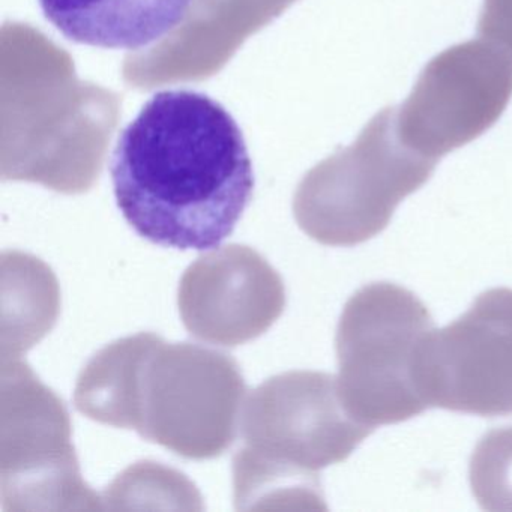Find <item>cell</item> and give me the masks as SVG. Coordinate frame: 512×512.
Segmentation results:
<instances>
[{"mask_svg":"<svg viewBox=\"0 0 512 512\" xmlns=\"http://www.w3.org/2000/svg\"><path fill=\"white\" fill-rule=\"evenodd\" d=\"M122 215L163 247H220L254 193L244 133L229 110L203 92L152 95L122 130L110 160Z\"/></svg>","mask_w":512,"mask_h":512,"instance_id":"obj_1","label":"cell"},{"mask_svg":"<svg viewBox=\"0 0 512 512\" xmlns=\"http://www.w3.org/2000/svg\"><path fill=\"white\" fill-rule=\"evenodd\" d=\"M437 163L404 143L397 107H385L349 149L305 179L295 200L296 220L319 244H364L388 227L406 197L427 184Z\"/></svg>","mask_w":512,"mask_h":512,"instance_id":"obj_5","label":"cell"},{"mask_svg":"<svg viewBox=\"0 0 512 512\" xmlns=\"http://www.w3.org/2000/svg\"><path fill=\"white\" fill-rule=\"evenodd\" d=\"M433 331L424 302L397 284H368L347 301L335 335L337 380L358 421L376 428L430 409L421 370Z\"/></svg>","mask_w":512,"mask_h":512,"instance_id":"obj_4","label":"cell"},{"mask_svg":"<svg viewBox=\"0 0 512 512\" xmlns=\"http://www.w3.org/2000/svg\"><path fill=\"white\" fill-rule=\"evenodd\" d=\"M469 481L484 511L512 512V427L481 437L470 457Z\"/></svg>","mask_w":512,"mask_h":512,"instance_id":"obj_11","label":"cell"},{"mask_svg":"<svg viewBox=\"0 0 512 512\" xmlns=\"http://www.w3.org/2000/svg\"><path fill=\"white\" fill-rule=\"evenodd\" d=\"M421 380L430 407L482 418L512 416V290H487L463 316L434 329Z\"/></svg>","mask_w":512,"mask_h":512,"instance_id":"obj_8","label":"cell"},{"mask_svg":"<svg viewBox=\"0 0 512 512\" xmlns=\"http://www.w3.org/2000/svg\"><path fill=\"white\" fill-rule=\"evenodd\" d=\"M0 391L5 511L101 509L80 475L64 401L19 358L2 362Z\"/></svg>","mask_w":512,"mask_h":512,"instance_id":"obj_6","label":"cell"},{"mask_svg":"<svg viewBox=\"0 0 512 512\" xmlns=\"http://www.w3.org/2000/svg\"><path fill=\"white\" fill-rule=\"evenodd\" d=\"M478 35L512 61V0H484Z\"/></svg>","mask_w":512,"mask_h":512,"instance_id":"obj_12","label":"cell"},{"mask_svg":"<svg viewBox=\"0 0 512 512\" xmlns=\"http://www.w3.org/2000/svg\"><path fill=\"white\" fill-rule=\"evenodd\" d=\"M244 446L233 458L235 505L266 508L269 500H301L325 509L319 472L343 463L374 428L344 404L337 377L290 371L257 386L242 406Z\"/></svg>","mask_w":512,"mask_h":512,"instance_id":"obj_3","label":"cell"},{"mask_svg":"<svg viewBox=\"0 0 512 512\" xmlns=\"http://www.w3.org/2000/svg\"><path fill=\"white\" fill-rule=\"evenodd\" d=\"M67 40L107 50H137L164 40L187 19L194 0H38Z\"/></svg>","mask_w":512,"mask_h":512,"instance_id":"obj_10","label":"cell"},{"mask_svg":"<svg viewBox=\"0 0 512 512\" xmlns=\"http://www.w3.org/2000/svg\"><path fill=\"white\" fill-rule=\"evenodd\" d=\"M244 398L229 355L151 332L100 350L74 391L77 410L92 421L137 431L190 460L220 457L232 445Z\"/></svg>","mask_w":512,"mask_h":512,"instance_id":"obj_2","label":"cell"},{"mask_svg":"<svg viewBox=\"0 0 512 512\" xmlns=\"http://www.w3.org/2000/svg\"><path fill=\"white\" fill-rule=\"evenodd\" d=\"M512 98V61L487 41L455 44L434 56L397 107L401 139L440 161L502 118Z\"/></svg>","mask_w":512,"mask_h":512,"instance_id":"obj_7","label":"cell"},{"mask_svg":"<svg viewBox=\"0 0 512 512\" xmlns=\"http://www.w3.org/2000/svg\"><path fill=\"white\" fill-rule=\"evenodd\" d=\"M178 302L193 337L235 347L274 325L286 305V290L280 275L257 251L227 245L187 269Z\"/></svg>","mask_w":512,"mask_h":512,"instance_id":"obj_9","label":"cell"}]
</instances>
